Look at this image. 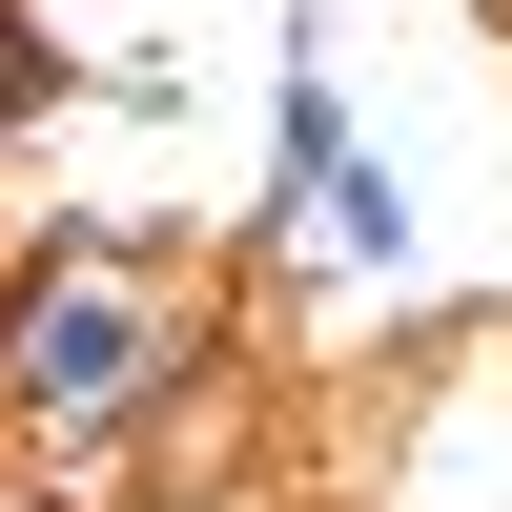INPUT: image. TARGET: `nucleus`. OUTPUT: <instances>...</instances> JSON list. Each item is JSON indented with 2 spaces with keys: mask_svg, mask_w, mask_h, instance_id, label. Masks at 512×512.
I'll use <instances>...</instances> for the list:
<instances>
[{
  "mask_svg": "<svg viewBox=\"0 0 512 512\" xmlns=\"http://www.w3.org/2000/svg\"><path fill=\"white\" fill-rule=\"evenodd\" d=\"M205 308L144 267V226H21L0 246V451L21 492H103L144 472L164 431L205 410Z\"/></svg>",
  "mask_w": 512,
  "mask_h": 512,
  "instance_id": "1",
  "label": "nucleus"
},
{
  "mask_svg": "<svg viewBox=\"0 0 512 512\" xmlns=\"http://www.w3.org/2000/svg\"><path fill=\"white\" fill-rule=\"evenodd\" d=\"M308 246H328L349 287H410V267H431V205H410V164H390V144H349V164L308 185Z\"/></svg>",
  "mask_w": 512,
  "mask_h": 512,
  "instance_id": "2",
  "label": "nucleus"
},
{
  "mask_svg": "<svg viewBox=\"0 0 512 512\" xmlns=\"http://www.w3.org/2000/svg\"><path fill=\"white\" fill-rule=\"evenodd\" d=\"M0 512H21V492H0ZM41 512H62V492H41Z\"/></svg>",
  "mask_w": 512,
  "mask_h": 512,
  "instance_id": "3",
  "label": "nucleus"
}]
</instances>
